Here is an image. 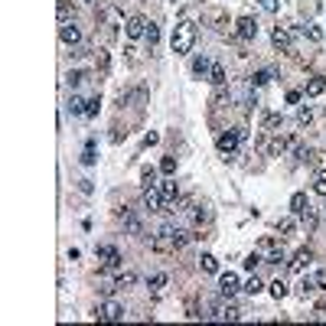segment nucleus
<instances>
[{
	"mask_svg": "<svg viewBox=\"0 0 326 326\" xmlns=\"http://www.w3.org/2000/svg\"><path fill=\"white\" fill-rule=\"evenodd\" d=\"M313 193H316V196H326V170L313 180Z\"/></svg>",
	"mask_w": 326,
	"mask_h": 326,
	"instance_id": "39",
	"label": "nucleus"
},
{
	"mask_svg": "<svg viewBox=\"0 0 326 326\" xmlns=\"http://www.w3.org/2000/svg\"><path fill=\"white\" fill-rule=\"evenodd\" d=\"M95 320L98 323H118V320H124V307L118 300H105L95 307Z\"/></svg>",
	"mask_w": 326,
	"mask_h": 326,
	"instance_id": "3",
	"label": "nucleus"
},
{
	"mask_svg": "<svg viewBox=\"0 0 326 326\" xmlns=\"http://www.w3.org/2000/svg\"><path fill=\"white\" fill-rule=\"evenodd\" d=\"M261 7H264L268 13H277L281 10V0H261Z\"/></svg>",
	"mask_w": 326,
	"mask_h": 326,
	"instance_id": "43",
	"label": "nucleus"
},
{
	"mask_svg": "<svg viewBox=\"0 0 326 326\" xmlns=\"http://www.w3.org/2000/svg\"><path fill=\"white\" fill-rule=\"evenodd\" d=\"M316 320H326V300L320 307H316Z\"/></svg>",
	"mask_w": 326,
	"mask_h": 326,
	"instance_id": "47",
	"label": "nucleus"
},
{
	"mask_svg": "<svg viewBox=\"0 0 326 326\" xmlns=\"http://www.w3.org/2000/svg\"><path fill=\"white\" fill-rule=\"evenodd\" d=\"M287 144H290V137H281V130H277V137H274V144L268 147V153H271V157H281V153L287 150Z\"/></svg>",
	"mask_w": 326,
	"mask_h": 326,
	"instance_id": "20",
	"label": "nucleus"
},
{
	"mask_svg": "<svg viewBox=\"0 0 326 326\" xmlns=\"http://www.w3.org/2000/svg\"><path fill=\"white\" fill-rule=\"evenodd\" d=\"M238 144H241L238 130H228V134H218L216 147H218V153H222V157H225V160H232V157H235V153H238Z\"/></svg>",
	"mask_w": 326,
	"mask_h": 326,
	"instance_id": "5",
	"label": "nucleus"
},
{
	"mask_svg": "<svg viewBox=\"0 0 326 326\" xmlns=\"http://www.w3.org/2000/svg\"><path fill=\"white\" fill-rule=\"evenodd\" d=\"M160 193H163V202L170 206L176 196H180V189H176V180H166V183H160Z\"/></svg>",
	"mask_w": 326,
	"mask_h": 326,
	"instance_id": "16",
	"label": "nucleus"
},
{
	"mask_svg": "<svg viewBox=\"0 0 326 326\" xmlns=\"http://www.w3.org/2000/svg\"><path fill=\"white\" fill-rule=\"evenodd\" d=\"M316 287H326V268L323 271H316Z\"/></svg>",
	"mask_w": 326,
	"mask_h": 326,
	"instance_id": "45",
	"label": "nucleus"
},
{
	"mask_svg": "<svg viewBox=\"0 0 326 326\" xmlns=\"http://www.w3.org/2000/svg\"><path fill=\"white\" fill-rule=\"evenodd\" d=\"M85 78H88V72H82V69H72V72L65 75V82H69V88H78Z\"/></svg>",
	"mask_w": 326,
	"mask_h": 326,
	"instance_id": "26",
	"label": "nucleus"
},
{
	"mask_svg": "<svg viewBox=\"0 0 326 326\" xmlns=\"http://www.w3.org/2000/svg\"><path fill=\"white\" fill-rule=\"evenodd\" d=\"M134 284H137V274L134 271H121L118 277H114V290H130Z\"/></svg>",
	"mask_w": 326,
	"mask_h": 326,
	"instance_id": "13",
	"label": "nucleus"
},
{
	"mask_svg": "<svg viewBox=\"0 0 326 326\" xmlns=\"http://www.w3.org/2000/svg\"><path fill=\"white\" fill-rule=\"evenodd\" d=\"M241 290V284H238V274H222V277H218V297H222V300H228V297H235V293Z\"/></svg>",
	"mask_w": 326,
	"mask_h": 326,
	"instance_id": "7",
	"label": "nucleus"
},
{
	"mask_svg": "<svg viewBox=\"0 0 326 326\" xmlns=\"http://www.w3.org/2000/svg\"><path fill=\"white\" fill-rule=\"evenodd\" d=\"M170 284V277L166 274H153L150 277V293H163V287Z\"/></svg>",
	"mask_w": 326,
	"mask_h": 326,
	"instance_id": "27",
	"label": "nucleus"
},
{
	"mask_svg": "<svg viewBox=\"0 0 326 326\" xmlns=\"http://www.w3.org/2000/svg\"><path fill=\"white\" fill-rule=\"evenodd\" d=\"M222 320H241V310L235 304H228L225 310H222Z\"/></svg>",
	"mask_w": 326,
	"mask_h": 326,
	"instance_id": "41",
	"label": "nucleus"
},
{
	"mask_svg": "<svg viewBox=\"0 0 326 326\" xmlns=\"http://www.w3.org/2000/svg\"><path fill=\"white\" fill-rule=\"evenodd\" d=\"M287 290H290V287H287V281H281V277H277V281H271V297H274V300H284V297H287Z\"/></svg>",
	"mask_w": 326,
	"mask_h": 326,
	"instance_id": "24",
	"label": "nucleus"
},
{
	"mask_svg": "<svg viewBox=\"0 0 326 326\" xmlns=\"http://www.w3.org/2000/svg\"><path fill=\"white\" fill-rule=\"evenodd\" d=\"M160 141V137H157V134H147V137H144V147H153V144Z\"/></svg>",
	"mask_w": 326,
	"mask_h": 326,
	"instance_id": "46",
	"label": "nucleus"
},
{
	"mask_svg": "<svg viewBox=\"0 0 326 326\" xmlns=\"http://www.w3.org/2000/svg\"><path fill=\"white\" fill-rule=\"evenodd\" d=\"M235 36L245 39V43H251V39L258 36V23L251 20V17H238V23H235Z\"/></svg>",
	"mask_w": 326,
	"mask_h": 326,
	"instance_id": "8",
	"label": "nucleus"
},
{
	"mask_svg": "<svg viewBox=\"0 0 326 326\" xmlns=\"http://www.w3.org/2000/svg\"><path fill=\"white\" fill-rule=\"evenodd\" d=\"M124 228H127L130 235H141V232H144V225H141V218L134 216V212H127V209H124Z\"/></svg>",
	"mask_w": 326,
	"mask_h": 326,
	"instance_id": "15",
	"label": "nucleus"
},
{
	"mask_svg": "<svg viewBox=\"0 0 326 326\" xmlns=\"http://www.w3.org/2000/svg\"><path fill=\"white\" fill-rule=\"evenodd\" d=\"M310 261H313V254H310V248H300V251H297V254H293V261H290V271H297V274H300V271H304V268H307V264H310Z\"/></svg>",
	"mask_w": 326,
	"mask_h": 326,
	"instance_id": "12",
	"label": "nucleus"
},
{
	"mask_svg": "<svg viewBox=\"0 0 326 326\" xmlns=\"http://www.w3.org/2000/svg\"><path fill=\"white\" fill-rule=\"evenodd\" d=\"M258 264H264V258H261V251H251L248 258H245V268H248V271H254Z\"/></svg>",
	"mask_w": 326,
	"mask_h": 326,
	"instance_id": "37",
	"label": "nucleus"
},
{
	"mask_svg": "<svg viewBox=\"0 0 326 326\" xmlns=\"http://www.w3.org/2000/svg\"><path fill=\"white\" fill-rule=\"evenodd\" d=\"M300 222H304L307 232H313V228H316V212H313V206H307L304 212H300Z\"/></svg>",
	"mask_w": 326,
	"mask_h": 326,
	"instance_id": "25",
	"label": "nucleus"
},
{
	"mask_svg": "<svg viewBox=\"0 0 326 326\" xmlns=\"http://www.w3.org/2000/svg\"><path fill=\"white\" fill-rule=\"evenodd\" d=\"M144 209H147V212H163V209H166L160 186H144Z\"/></svg>",
	"mask_w": 326,
	"mask_h": 326,
	"instance_id": "6",
	"label": "nucleus"
},
{
	"mask_svg": "<svg viewBox=\"0 0 326 326\" xmlns=\"http://www.w3.org/2000/svg\"><path fill=\"white\" fill-rule=\"evenodd\" d=\"M268 82H271V72H268V69H261V72L251 75V88H261V85H268Z\"/></svg>",
	"mask_w": 326,
	"mask_h": 326,
	"instance_id": "32",
	"label": "nucleus"
},
{
	"mask_svg": "<svg viewBox=\"0 0 326 326\" xmlns=\"http://www.w3.org/2000/svg\"><path fill=\"white\" fill-rule=\"evenodd\" d=\"M144 186H157V170H153V166H144Z\"/></svg>",
	"mask_w": 326,
	"mask_h": 326,
	"instance_id": "42",
	"label": "nucleus"
},
{
	"mask_svg": "<svg viewBox=\"0 0 326 326\" xmlns=\"http://www.w3.org/2000/svg\"><path fill=\"white\" fill-rule=\"evenodd\" d=\"M95 258L101 261V268H105V271H118L121 261H124V258H121V251L114 248V245H98V248H95Z\"/></svg>",
	"mask_w": 326,
	"mask_h": 326,
	"instance_id": "4",
	"label": "nucleus"
},
{
	"mask_svg": "<svg viewBox=\"0 0 326 326\" xmlns=\"http://www.w3.org/2000/svg\"><path fill=\"white\" fill-rule=\"evenodd\" d=\"M176 232H180L176 225H160L157 235H153V241H150V248L160 251V254H173L176 251Z\"/></svg>",
	"mask_w": 326,
	"mask_h": 326,
	"instance_id": "2",
	"label": "nucleus"
},
{
	"mask_svg": "<svg viewBox=\"0 0 326 326\" xmlns=\"http://www.w3.org/2000/svg\"><path fill=\"white\" fill-rule=\"evenodd\" d=\"M313 290H320V287H316V277H304V281H300V293H313Z\"/></svg>",
	"mask_w": 326,
	"mask_h": 326,
	"instance_id": "38",
	"label": "nucleus"
},
{
	"mask_svg": "<svg viewBox=\"0 0 326 326\" xmlns=\"http://www.w3.org/2000/svg\"><path fill=\"white\" fill-rule=\"evenodd\" d=\"M310 121H313V111H310V108H300V111H297V124H300V127H307Z\"/></svg>",
	"mask_w": 326,
	"mask_h": 326,
	"instance_id": "40",
	"label": "nucleus"
},
{
	"mask_svg": "<svg viewBox=\"0 0 326 326\" xmlns=\"http://www.w3.org/2000/svg\"><path fill=\"white\" fill-rule=\"evenodd\" d=\"M85 105H88V101L82 95H72V98H69V111H72V114H85Z\"/></svg>",
	"mask_w": 326,
	"mask_h": 326,
	"instance_id": "29",
	"label": "nucleus"
},
{
	"mask_svg": "<svg viewBox=\"0 0 326 326\" xmlns=\"http://www.w3.org/2000/svg\"><path fill=\"white\" fill-rule=\"evenodd\" d=\"M69 17H72V3H69V0H59V23H69Z\"/></svg>",
	"mask_w": 326,
	"mask_h": 326,
	"instance_id": "36",
	"label": "nucleus"
},
{
	"mask_svg": "<svg viewBox=\"0 0 326 326\" xmlns=\"http://www.w3.org/2000/svg\"><path fill=\"white\" fill-rule=\"evenodd\" d=\"M307 206H310V202H307V196H304V193H293V196H290V212H293V216H300Z\"/></svg>",
	"mask_w": 326,
	"mask_h": 326,
	"instance_id": "23",
	"label": "nucleus"
},
{
	"mask_svg": "<svg viewBox=\"0 0 326 326\" xmlns=\"http://www.w3.org/2000/svg\"><path fill=\"white\" fill-rule=\"evenodd\" d=\"M209 69H212V62H209L206 55H199V59L193 62V75L196 78H209Z\"/></svg>",
	"mask_w": 326,
	"mask_h": 326,
	"instance_id": "17",
	"label": "nucleus"
},
{
	"mask_svg": "<svg viewBox=\"0 0 326 326\" xmlns=\"http://www.w3.org/2000/svg\"><path fill=\"white\" fill-rule=\"evenodd\" d=\"M98 111H101V98H88V105H85V118H95Z\"/></svg>",
	"mask_w": 326,
	"mask_h": 326,
	"instance_id": "34",
	"label": "nucleus"
},
{
	"mask_svg": "<svg viewBox=\"0 0 326 326\" xmlns=\"http://www.w3.org/2000/svg\"><path fill=\"white\" fill-rule=\"evenodd\" d=\"M293 228H297V222H293V218H281V222H277V235H281V238H287V235H293Z\"/></svg>",
	"mask_w": 326,
	"mask_h": 326,
	"instance_id": "30",
	"label": "nucleus"
},
{
	"mask_svg": "<svg viewBox=\"0 0 326 326\" xmlns=\"http://www.w3.org/2000/svg\"><path fill=\"white\" fill-rule=\"evenodd\" d=\"M88 3H95V0H88Z\"/></svg>",
	"mask_w": 326,
	"mask_h": 326,
	"instance_id": "48",
	"label": "nucleus"
},
{
	"mask_svg": "<svg viewBox=\"0 0 326 326\" xmlns=\"http://www.w3.org/2000/svg\"><path fill=\"white\" fill-rule=\"evenodd\" d=\"M241 290L248 293V297H258V293L264 290V287H261V281H258V277H248V281H245V287H241Z\"/></svg>",
	"mask_w": 326,
	"mask_h": 326,
	"instance_id": "31",
	"label": "nucleus"
},
{
	"mask_svg": "<svg viewBox=\"0 0 326 326\" xmlns=\"http://www.w3.org/2000/svg\"><path fill=\"white\" fill-rule=\"evenodd\" d=\"M304 36L310 39V43H323V30L313 26V23H307V26H304Z\"/></svg>",
	"mask_w": 326,
	"mask_h": 326,
	"instance_id": "28",
	"label": "nucleus"
},
{
	"mask_svg": "<svg viewBox=\"0 0 326 326\" xmlns=\"http://www.w3.org/2000/svg\"><path fill=\"white\" fill-rule=\"evenodd\" d=\"M160 173H166V176L176 173V157H163L160 160Z\"/></svg>",
	"mask_w": 326,
	"mask_h": 326,
	"instance_id": "35",
	"label": "nucleus"
},
{
	"mask_svg": "<svg viewBox=\"0 0 326 326\" xmlns=\"http://www.w3.org/2000/svg\"><path fill=\"white\" fill-rule=\"evenodd\" d=\"M144 39H147V46H150V53L157 49V43H160V26L157 23H150L147 26V33H144Z\"/></svg>",
	"mask_w": 326,
	"mask_h": 326,
	"instance_id": "22",
	"label": "nucleus"
},
{
	"mask_svg": "<svg viewBox=\"0 0 326 326\" xmlns=\"http://www.w3.org/2000/svg\"><path fill=\"white\" fill-rule=\"evenodd\" d=\"M59 39H62L65 46H78L82 43V30H78L75 23H62V26H59Z\"/></svg>",
	"mask_w": 326,
	"mask_h": 326,
	"instance_id": "10",
	"label": "nucleus"
},
{
	"mask_svg": "<svg viewBox=\"0 0 326 326\" xmlns=\"http://www.w3.org/2000/svg\"><path fill=\"white\" fill-rule=\"evenodd\" d=\"M147 26H150V23L144 20L141 13H134V17H130V20L124 23V33H127V39H141L144 33H147Z\"/></svg>",
	"mask_w": 326,
	"mask_h": 326,
	"instance_id": "9",
	"label": "nucleus"
},
{
	"mask_svg": "<svg viewBox=\"0 0 326 326\" xmlns=\"http://www.w3.org/2000/svg\"><path fill=\"white\" fill-rule=\"evenodd\" d=\"M271 43L281 49V53H293V39H290V33L284 30V26H274L271 33Z\"/></svg>",
	"mask_w": 326,
	"mask_h": 326,
	"instance_id": "11",
	"label": "nucleus"
},
{
	"mask_svg": "<svg viewBox=\"0 0 326 326\" xmlns=\"http://www.w3.org/2000/svg\"><path fill=\"white\" fill-rule=\"evenodd\" d=\"M199 268L206 274H218V258L216 254H202V258H199Z\"/></svg>",
	"mask_w": 326,
	"mask_h": 326,
	"instance_id": "21",
	"label": "nucleus"
},
{
	"mask_svg": "<svg viewBox=\"0 0 326 326\" xmlns=\"http://www.w3.org/2000/svg\"><path fill=\"white\" fill-rule=\"evenodd\" d=\"M300 98H304V95H300V91H287V105H297Z\"/></svg>",
	"mask_w": 326,
	"mask_h": 326,
	"instance_id": "44",
	"label": "nucleus"
},
{
	"mask_svg": "<svg viewBox=\"0 0 326 326\" xmlns=\"http://www.w3.org/2000/svg\"><path fill=\"white\" fill-rule=\"evenodd\" d=\"M209 82H212V85H225V65L222 62H212V69H209Z\"/></svg>",
	"mask_w": 326,
	"mask_h": 326,
	"instance_id": "19",
	"label": "nucleus"
},
{
	"mask_svg": "<svg viewBox=\"0 0 326 326\" xmlns=\"http://www.w3.org/2000/svg\"><path fill=\"white\" fill-rule=\"evenodd\" d=\"M326 91V78L323 75H313L310 82H307V98H316V95H323Z\"/></svg>",
	"mask_w": 326,
	"mask_h": 326,
	"instance_id": "14",
	"label": "nucleus"
},
{
	"mask_svg": "<svg viewBox=\"0 0 326 326\" xmlns=\"http://www.w3.org/2000/svg\"><path fill=\"white\" fill-rule=\"evenodd\" d=\"M196 46V23L193 20H180L173 30V39H170V49L176 55H186Z\"/></svg>",
	"mask_w": 326,
	"mask_h": 326,
	"instance_id": "1",
	"label": "nucleus"
},
{
	"mask_svg": "<svg viewBox=\"0 0 326 326\" xmlns=\"http://www.w3.org/2000/svg\"><path fill=\"white\" fill-rule=\"evenodd\" d=\"M284 124V114H277V111H271V114H264V130L268 134H277V127Z\"/></svg>",
	"mask_w": 326,
	"mask_h": 326,
	"instance_id": "18",
	"label": "nucleus"
},
{
	"mask_svg": "<svg viewBox=\"0 0 326 326\" xmlns=\"http://www.w3.org/2000/svg\"><path fill=\"white\" fill-rule=\"evenodd\" d=\"M82 163H85V166H91V163H95V137H88L85 153H82Z\"/></svg>",
	"mask_w": 326,
	"mask_h": 326,
	"instance_id": "33",
	"label": "nucleus"
}]
</instances>
